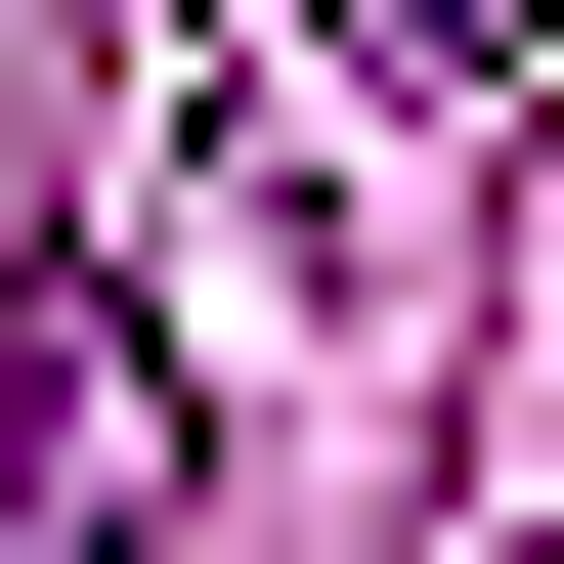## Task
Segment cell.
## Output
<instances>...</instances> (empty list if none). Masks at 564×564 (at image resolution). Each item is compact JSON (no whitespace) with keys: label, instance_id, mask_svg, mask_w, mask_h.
Segmentation results:
<instances>
[{"label":"cell","instance_id":"obj_1","mask_svg":"<svg viewBox=\"0 0 564 564\" xmlns=\"http://www.w3.org/2000/svg\"><path fill=\"white\" fill-rule=\"evenodd\" d=\"M348 44H434V87H564V0H348Z\"/></svg>","mask_w":564,"mask_h":564}]
</instances>
